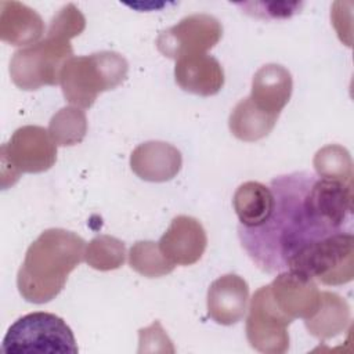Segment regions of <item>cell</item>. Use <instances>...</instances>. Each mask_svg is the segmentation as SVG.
<instances>
[{"label":"cell","instance_id":"cell-1","mask_svg":"<svg viewBox=\"0 0 354 354\" xmlns=\"http://www.w3.org/2000/svg\"><path fill=\"white\" fill-rule=\"evenodd\" d=\"M274 210L257 228L238 227L241 246L268 274L288 270L308 245L340 231H351L353 183L293 171L271 180Z\"/></svg>","mask_w":354,"mask_h":354},{"label":"cell","instance_id":"cell-2","mask_svg":"<svg viewBox=\"0 0 354 354\" xmlns=\"http://www.w3.org/2000/svg\"><path fill=\"white\" fill-rule=\"evenodd\" d=\"M86 242L64 228L43 231L28 248L17 274L19 295L29 303L51 301L64 289L69 274L84 260Z\"/></svg>","mask_w":354,"mask_h":354},{"label":"cell","instance_id":"cell-3","mask_svg":"<svg viewBox=\"0 0 354 354\" xmlns=\"http://www.w3.org/2000/svg\"><path fill=\"white\" fill-rule=\"evenodd\" d=\"M129 64L116 51H98L69 58L59 76L65 100L77 106L90 108L98 94L122 84L127 77Z\"/></svg>","mask_w":354,"mask_h":354},{"label":"cell","instance_id":"cell-4","mask_svg":"<svg viewBox=\"0 0 354 354\" xmlns=\"http://www.w3.org/2000/svg\"><path fill=\"white\" fill-rule=\"evenodd\" d=\"M324 285H343L354 275V238L351 231H340L300 250L288 270Z\"/></svg>","mask_w":354,"mask_h":354},{"label":"cell","instance_id":"cell-5","mask_svg":"<svg viewBox=\"0 0 354 354\" xmlns=\"http://www.w3.org/2000/svg\"><path fill=\"white\" fill-rule=\"evenodd\" d=\"M1 351L6 354H77L79 348L72 329L61 317L35 311L22 315L8 328L3 339Z\"/></svg>","mask_w":354,"mask_h":354},{"label":"cell","instance_id":"cell-6","mask_svg":"<svg viewBox=\"0 0 354 354\" xmlns=\"http://www.w3.org/2000/svg\"><path fill=\"white\" fill-rule=\"evenodd\" d=\"M73 48L66 39L46 36V39L17 50L10 61V76L22 90H37L43 86H57L65 62L72 58Z\"/></svg>","mask_w":354,"mask_h":354},{"label":"cell","instance_id":"cell-7","mask_svg":"<svg viewBox=\"0 0 354 354\" xmlns=\"http://www.w3.org/2000/svg\"><path fill=\"white\" fill-rule=\"evenodd\" d=\"M1 187L14 185L21 173H43L57 160V145L41 126H22L1 145Z\"/></svg>","mask_w":354,"mask_h":354},{"label":"cell","instance_id":"cell-8","mask_svg":"<svg viewBox=\"0 0 354 354\" xmlns=\"http://www.w3.org/2000/svg\"><path fill=\"white\" fill-rule=\"evenodd\" d=\"M293 319L277 306L270 285L259 288L250 299L246 318V337L254 350L282 354L289 348L288 326Z\"/></svg>","mask_w":354,"mask_h":354},{"label":"cell","instance_id":"cell-9","mask_svg":"<svg viewBox=\"0 0 354 354\" xmlns=\"http://www.w3.org/2000/svg\"><path fill=\"white\" fill-rule=\"evenodd\" d=\"M223 36L221 22L210 14H191L174 26L162 30L156 39L158 50L167 58L205 54Z\"/></svg>","mask_w":354,"mask_h":354},{"label":"cell","instance_id":"cell-10","mask_svg":"<svg viewBox=\"0 0 354 354\" xmlns=\"http://www.w3.org/2000/svg\"><path fill=\"white\" fill-rule=\"evenodd\" d=\"M159 250L174 266H191L201 260L207 245V236L199 220L180 214L174 217L160 236Z\"/></svg>","mask_w":354,"mask_h":354},{"label":"cell","instance_id":"cell-11","mask_svg":"<svg viewBox=\"0 0 354 354\" xmlns=\"http://www.w3.org/2000/svg\"><path fill=\"white\" fill-rule=\"evenodd\" d=\"M270 288L279 310L292 319H307L314 315L319 306L321 292L314 279L304 275L282 271L270 283Z\"/></svg>","mask_w":354,"mask_h":354},{"label":"cell","instance_id":"cell-12","mask_svg":"<svg viewBox=\"0 0 354 354\" xmlns=\"http://www.w3.org/2000/svg\"><path fill=\"white\" fill-rule=\"evenodd\" d=\"M249 286L236 274H225L212 282L207 290V314L220 325L239 322L248 310Z\"/></svg>","mask_w":354,"mask_h":354},{"label":"cell","instance_id":"cell-13","mask_svg":"<svg viewBox=\"0 0 354 354\" xmlns=\"http://www.w3.org/2000/svg\"><path fill=\"white\" fill-rule=\"evenodd\" d=\"M183 165L181 152L165 141H147L130 155V167L141 180L163 183L174 178Z\"/></svg>","mask_w":354,"mask_h":354},{"label":"cell","instance_id":"cell-14","mask_svg":"<svg viewBox=\"0 0 354 354\" xmlns=\"http://www.w3.org/2000/svg\"><path fill=\"white\" fill-rule=\"evenodd\" d=\"M174 79L184 91L210 97L223 88L224 71L213 55L194 54L176 61Z\"/></svg>","mask_w":354,"mask_h":354},{"label":"cell","instance_id":"cell-15","mask_svg":"<svg viewBox=\"0 0 354 354\" xmlns=\"http://www.w3.org/2000/svg\"><path fill=\"white\" fill-rule=\"evenodd\" d=\"M293 88L290 72L279 64L263 65L253 76L250 100L264 112L279 116Z\"/></svg>","mask_w":354,"mask_h":354},{"label":"cell","instance_id":"cell-16","mask_svg":"<svg viewBox=\"0 0 354 354\" xmlns=\"http://www.w3.org/2000/svg\"><path fill=\"white\" fill-rule=\"evenodd\" d=\"M44 33L41 17L19 1H1L0 39L11 46H32Z\"/></svg>","mask_w":354,"mask_h":354},{"label":"cell","instance_id":"cell-17","mask_svg":"<svg viewBox=\"0 0 354 354\" xmlns=\"http://www.w3.org/2000/svg\"><path fill=\"white\" fill-rule=\"evenodd\" d=\"M232 206L241 228H257L263 225L274 210V194L268 185L259 181L241 184L234 196Z\"/></svg>","mask_w":354,"mask_h":354},{"label":"cell","instance_id":"cell-18","mask_svg":"<svg viewBox=\"0 0 354 354\" xmlns=\"http://www.w3.org/2000/svg\"><path fill=\"white\" fill-rule=\"evenodd\" d=\"M350 322V307L336 293L321 292V300L313 317L304 321L310 335L325 340L343 332Z\"/></svg>","mask_w":354,"mask_h":354},{"label":"cell","instance_id":"cell-19","mask_svg":"<svg viewBox=\"0 0 354 354\" xmlns=\"http://www.w3.org/2000/svg\"><path fill=\"white\" fill-rule=\"evenodd\" d=\"M278 116L261 111L250 97L241 100L232 109L228 126L238 140L254 142L267 137L274 129Z\"/></svg>","mask_w":354,"mask_h":354},{"label":"cell","instance_id":"cell-20","mask_svg":"<svg viewBox=\"0 0 354 354\" xmlns=\"http://www.w3.org/2000/svg\"><path fill=\"white\" fill-rule=\"evenodd\" d=\"M47 130L55 145H76L83 141L87 133L86 113L75 105L64 106L53 115Z\"/></svg>","mask_w":354,"mask_h":354},{"label":"cell","instance_id":"cell-21","mask_svg":"<svg viewBox=\"0 0 354 354\" xmlns=\"http://www.w3.org/2000/svg\"><path fill=\"white\" fill-rule=\"evenodd\" d=\"M126 259L124 243L111 235H97L86 246L84 260L98 271H111L123 266Z\"/></svg>","mask_w":354,"mask_h":354},{"label":"cell","instance_id":"cell-22","mask_svg":"<svg viewBox=\"0 0 354 354\" xmlns=\"http://www.w3.org/2000/svg\"><path fill=\"white\" fill-rule=\"evenodd\" d=\"M129 264L138 274L147 278H159L174 270L171 264L159 250V245L152 241H138L129 252Z\"/></svg>","mask_w":354,"mask_h":354},{"label":"cell","instance_id":"cell-23","mask_svg":"<svg viewBox=\"0 0 354 354\" xmlns=\"http://www.w3.org/2000/svg\"><path fill=\"white\" fill-rule=\"evenodd\" d=\"M314 167L319 177L351 183L353 162L346 148L330 144L321 148L314 156Z\"/></svg>","mask_w":354,"mask_h":354},{"label":"cell","instance_id":"cell-24","mask_svg":"<svg viewBox=\"0 0 354 354\" xmlns=\"http://www.w3.org/2000/svg\"><path fill=\"white\" fill-rule=\"evenodd\" d=\"M86 28V18L75 4L64 6L51 19L47 35L71 40L80 35Z\"/></svg>","mask_w":354,"mask_h":354},{"label":"cell","instance_id":"cell-25","mask_svg":"<svg viewBox=\"0 0 354 354\" xmlns=\"http://www.w3.org/2000/svg\"><path fill=\"white\" fill-rule=\"evenodd\" d=\"M245 14L261 19H286L300 11L303 3L297 1H248L236 3Z\"/></svg>","mask_w":354,"mask_h":354}]
</instances>
